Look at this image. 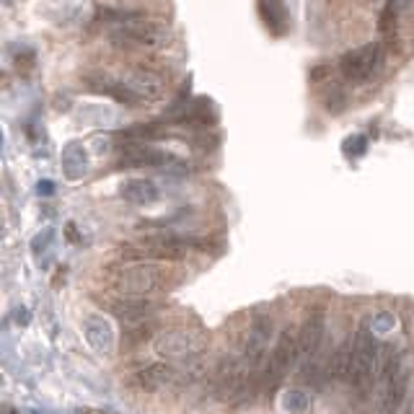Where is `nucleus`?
I'll return each instance as SVG.
<instances>
[{"label": "nucleus", "instance_id": "obj_1", "mask_svg": "<svg viewBox=\"0 0 414 414\" xmlns=\"http://www.w3.org/2000/svg\"><path fill=\"white\" fill-rule=\"evenodd\" d=\"M182 280V269L168 262H129L109 269V285L117 295L153 298L156 293L171 290Z\"/></svg>", "mask_w": 414, "mask_h": 414}, {"label": "nucleus", "instance_id": "obj_2", "mask_svg": "<svg viewBox=\"0 0 414 414\" xmlns=\"http://www.w3.org/2000/svg\"><path fill=\"white\" fill-rule=\"evenodd\" d=\"M194 246H200V244L192 239L174 236L168 230H158V233H145L135 241H127L120 251L125 262H179Z\"/></svg>", "mask_w": 414, "mask_h": 414}, {"label": "nucleus", "instance_id": "obj_3", "mask_svg": "<svg viewBox=\"0 0 414 414\" xmlns=\"http://www.w3.org/2000/svg\"><path fill=\"white\" fill-rule=\"evenodd\" d=\"M381 350L376 337L370 334L368 326H360L355 334V358H352L350 386L355 391H368L376 383L378 363H381Z\"/></svg>", "mask_w": 414, "mask_h": 414}, {"label": "nucleus", "instance_id": "obj_4", "mask_svg": "<svg viewBox=\"0 0 414 414\" xmlns=\"http://www.w3.org/2000/svg\"><path fill=\"white\" fill-rule=\"evenodd\" d=\"M295 363H298V334L293 329H282L269 352L267 363H264V376H262V383L269 394L280 386V381L287 376V370L293 368Z\"/></svg>", "mask_w": 414, "mask_h": 414}, {"label": "nucleus", "instance_id": "obj_5", "mask_svg": "<svg viewBox=\"0 0 414 414\" xmlns=\"http://www.w3.org/2000/svg\"><path fill=\"white\" fill-rule=\"evenodd\" d=\"M207 347V340H205L202 334H197V331H189V329H168V331H161L153 342V350H156L158 358H166V360H186V358H194V355H200V352Z\"/></svg>", "mask_w": 414, "mask_h": 414}, {"label": "nucleus", "instance_id": "obj_6", "mask_svg": "<svg viewBox=\"0 0 414 414\" xmlns=\"http://www.w3.org/2000/svg\"><path fill=\"white\" fill-rule=\"evenodd\" d=\"M383 67V52L378 45H365L352 49L340 60V73L350 83H368Z\"/></svg>", "mask_w": 414, "mask_h": 414}, {"label": "nucleus", "instance_id": "obj_7", "mask_svg": "<svg viewBox=\"0 0 414 414\" xmlns=\"http://www.w3.org/2000/svg\"><path fill=\"white\" fill-rule=\"evenodd\" d=\"M99 303L122 321L138 324V321H150L158 313V303L153 298H132V295H104Z\"/></svg>", "mask_w": 414, "mask_h": 414}, {"label": "nucleus", "instance_id": "obj_8", "mask_svg": "<svg viewBox=\"0 0 414 414\" xmlns=\"http://www.w3.org/2000/svg\"><path fill=\"white\" fill-rule=\"evenodd\" d=\"M324 331H326V316L324 311H311L305 316L303 326L298 329V365H311L319 350H321Z\"/></svg>", "mask_w": 414, "mask_h": 414}, {"label": "nucleus", "instance_id": "obj_9", "mask_svg": "<svg viewBox=\"0 0 414 414\" xmlns=\"http://www.w3.org/2000/svg\"><path fill=\"white\" fill-rule=\"evenodd\" d=\"M166 161H168V156L164 150L148 145V143H129L120 153V166H125V168H158Z\"/></svg>", "mask_w": 414, "mask_h": 414}, {"label": "nucleus", "instance_id": "obj_10", "mask_svg": "<svg viewBox=\"0 0 414 414\" xmlns=\"http://www.w3.org/2000/svg\"><path fill=\"white\" fill-rule=\"evenodd\" d=\"M174 381H176V370L168 363H150V365H145V368H140L135 373V383L143 391H150V394L171 386Z\"/></svg>", "mask_w": 414, "mask_h": 414}, {"label": "nucleus", "instance_id": "obj_11", "mask_svg": "<svg viewBox=\"0 0 414 414\" xmlns=\"http://www.w3.org/2000/svg\"><path fill=\"white\" fill-rule=\"evenodd\" d=\"M352 358H355V337H347L337 347V352L331 355L329 365H326V376H329L331 383H350Z\"/></svg>", "mask_w": 414, "mask_h": 414}, {"label": "nucleus", "instance_id": "obj_12", "mask_svg": "<svg viewBox=\"0 0 414 414\" xmlns=\"http://www.w3.org/2000/svg\"><path fill=\"white\" fill-rule=\"evenodd\" d=\"M406 391H409V376L404 370H399L394 376L388 378V383L383 386V396H381V412L383 414H396L401 409L406 399Z\"/></svg>", "mask_w": 414, "mask_h": 414}, {"label": "nucleus", "instance_id": "obj_13", "mask_svg": "<svg viewBox=\"0 0 414 414\" xmlns=\"http://www.w3.org/2000/svg\"><path fill=\"white\" fill-rule=\"evenodd\" d=\"M257 10L264 26L269 29V34L275 37H282L290 29V19H287V10L282 6V0H257Z\"/></svg>", "mask_w": 414, "mask_h": 414}, {"label": "nucleus", "instance_id": "obj_14", "mask_svg": "<svg viewBox=\"0 0 414 414\" xmlns=\"http://www.w3.org/2000/svg\"><path fill=\"white\" fill-rule=\"evenodd\" d=\"M83 331H86V342L91 344L93 350L111 352V347H114V331H111V326L104 321L102 316L88 319V321L83 324Z\"/></svg>", "mask_w": 414, "mask_h": 414}, {"label": "nucleus", "instance_id": "obj_15", "mask_svg": "<svg viewBox=\"0 0 414 414\" xmlns=\"http://www.w3.org/2000/svg\"><path fill=\"white\" fill-rule=\"evenodd\" d=\"M122 197L132 205H150L158 200V186L148 179H129L122 184Z\"/></svg>", "mask_w": 414, "mask_h": 414}]
</instances>
